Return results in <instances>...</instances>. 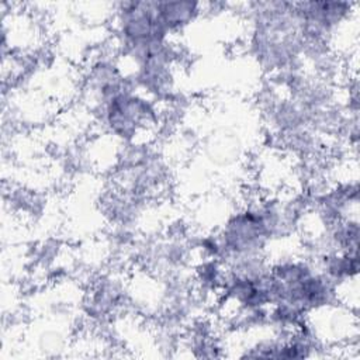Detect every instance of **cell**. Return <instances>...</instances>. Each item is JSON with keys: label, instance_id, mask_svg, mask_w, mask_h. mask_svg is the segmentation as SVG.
Returning <instances> with one entry per match:
<instances>
[{"label": "cell", "instance_id": "2", "mask_svg": "<svg viewBox=\"0 0 360 360\" xmlns=\"http://www.w3.org/2000/svg\"><path fill=\"white\" fill-rule=\"evenodd\" d=\"M159 17L167 31L176 32L191 24L202 11V4L195 1H156Z\"/></svg>", "mask_w": 360, "mask_h": 360}, {"label": "cell", "instance_id": "1", "mask_svg": "<svg viewBox=\"0 0 360 360\" xmlns=\"http://www.w3.org/2000/svg\"><path fill=\"white\" fill-rule=\"evenodd\" d=\"M101 121L117 138L131 143L141 141V132L158 122L153 101L141 96L134 86L120 91L100 107Z\"/></svg>", "mask_w": 360, "mask_h": 360}]
</instances>
